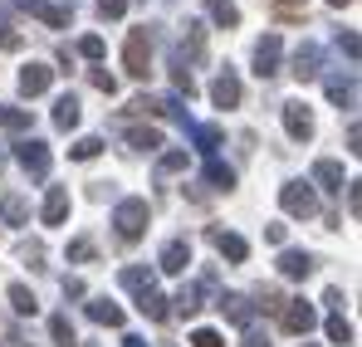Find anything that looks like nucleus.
I'll return each mask as SVG.
<instances>
[{
	"label": "nucleus",
	"instance_id": "nucleus-1",
	"mask_svg": "<svg viewBox=\"0 0 362 347\" xmlns=\"http://www.w3.org/2000/svg\"><path fill=\"white\" fill-rule=\"evenodd\" d=\"M147 220H152V211H147L142 196H122L118 206H113V230H118L122 245L142 240V235H147Z\"/></svg>",
	"mask_w": 362,
	"mask_h": 347
},
{
	"label": "nucleus",
	"instance_id": "nucleus-2",
	"mask_svg": "<svg viewBox=\"0 0 362 347\" xmlns=\"http://www.w3.org/2000/svg\"><path fill=\"white\" fill-rule=\"evenodd\" d=\"M122 69H127L132 78H147V73H152V30H147V25H137V30L127 35V45H122Z\"/></svg>",
	"mask_w": 362,
	"mask_h": 347
},
{
	"label": "nucleus",
	"instance_id": "nucleus-3",
	"mask_svg": "<svg viewBox=\"0 0 362 347\" xmlns=\"http://www.w3.org/2000/svg\"><path fill=\"white\" fill-rule=\"evenodd\" d=\"M206 54V25L201 20H186V35H181V45L172 49V73H191V64Z\"/></svg>",
	"mask_w": 362,
	"mask_h": 347
},
{
	"label": "nucleus",
	"instance_id": "nucleus-4",
	"mask_svg": "<svg viewBox=\"0 0 362 347\" xmlns=\"http://www.w3.org/2000/svg\"><path fill=\"white\" fill-rule=\"evenodd\" d=\"M279 206H284V216H294V220L318 216V196H313L308 181H284V186H279Z\"/></svg>",
	"mask_w": 362,
	"mask_h": 347
},
{
	"label": "nucleus",
	"instance_id": "nucleus-5",
	"mask_svg": "<svg viewBox=\"0 0 362 347\" xmlns=\"http://www.w3.org/2000/svg\"><path fill=\"white\" fill-rule=\"evenodd\" d=\"M15 162L35 176V181H45L54 157H49V142H40V137H20V142H15Z\"/></svg>",
	"mask_w": 362,
	"mask_h": 347
},
{
	"label": "nucleus",
	"instance_id": "nucleus-6",
	"mask_svg": "<svg viewBox=\"0 0 362 347\" xmlns=\"http://www.w3.org/2000/svg\"><path fill=\"white\" fill-rule=\"evenodd\" d=\"M284 333H294V338H308V328L318 323V313H313V303L308 298H284Z\"/></svg>",
	"mask_w": 362,
	"mask_h": 347
},
{
	"label": "nucleus",
	"instance_id": "nucleus-7",
	"mask_svg": "<svg viewBox=\"0 0 362 347\" xmlns=\"http://www.w3.org/2000/svg\"><path fill=\"white\" fill-rule=\"evenodd\" d=\"M279 59H284V40H279V35H264V40L255 45V73H259V78H274V73H279Z\"/></svg>",
	"mask_w": 362,
	"mask_h": 347
},
{
	"label": "nucleus",
	"instance_id": "nucleus-8",
	"mask_svg": "<svg viewBox=\"0 0 362 347\" xmlns=\"http://www.w3.org/2000/svg\"><path fill=\"white\" fill-rule=\"evenodd\" d=\"M279 117H284V132H289L294 142H308V137H313V113H308V103H279Z\"/></svg>",
	"mask_w": 362,
	"mask_h": 347
},
{
	"label": "nucleus",
	"instance_id": "nucleus-9",
	"mask_svg": "<svg viewBox=\"0 0 362 347\" xmlns=\"http://www.w3.org/2000/svg\"><path fill=\"white\" fill-rule=\"evenodd\" d=\"M240 73H235V69H221V73H216V83H211V103H216V108H240Z\"/></svg>",
	"mask_w": 362,
	"mask_h": 347
},
{
	"label": "nucleus",
	"instance_id": "nucleus-10",
	"mask_svg": "<svg viewBox=\"0 0 362 347\" xmlns=\"http://www.w3.org/2000/svg\"><path fill=\"white\" fill-rule=\"evenodd\" d=\"M49 83H54V69H49V64H35V59H30V64L20 69V93H25V98L49 93Z\"/></svg>",
	"mask_w": 362,
	"mask_h": 347
},
{
	"label": "nucleus",
	"instance_id": "nucleus-11",
	"mask_svg": "<svg viewBox=\"0 0 362 347\" xmlns=\"http://www.w3.org/2000/svg\"><path fill=\"white\" fill-rule=\"evenodd\" d=\"M318 73H323V49H318L313 40H303L299 49H294V78L308 83V78H318Z\"/></svg>",
	"mask_w": 362,
	"mask_h": 347
},
{
	"label": "nucleus",
	"instance_id": "nucleus-12",
	"mask_svg": "<svg viewBox=\"0 0 362 347\" xmlns=\"http://www.w3.org/2000/svg\"><path fill=\"white\" fill-rule=\"evenodd\" d=\"M186 264H191V240H167L162 254H157V269L162 274H186Z\"/></svg>",
	"mask_w": 362,
	"mask_h": 347
},
{
	"label": "nucleus",
	"instance_id": "nucleus-13",
	"mask_svg": "<svg viewBox=\"0 0 362 347\" xmlns=\"http://www.w3.org/2000/svg\"><path fill=\"white\" fill-rule=\"evenodd\" d=\"M216 308H221L235 328H255V303H250L245 293H221V298H216Z\"/></svg>",
	"mask_w": 362,
	"mask_h": 347
},
{
	"label": "nucleus",
	"instance_id": "nucleus-14",
	"mask_svg": "<svg viewBox=\"0 0 362 347\" xmlns=\"http://www.w3.org/2000/svg\"><path fill=\"white\" fill-rule=\"evenodd\" d=\"M211 284H216V279H211V274H201L196 284H186V289H181L177 298H172L181 318H196V313H201V298H206V289H211Z\"/></svg>",
	"mask_w": 362,
	"mask_h": 347
},
{
	"label": "nucleus",
	"instance_id": "nucleus-15",
	"mask_svg": "<svg viewBox=\"0 0 362 347\" xmlns=\"http://www.w3.org/2000/svg\"><path fill=\"white\" fill-rule=\"evenodd\" d=\"M313 269H318V259H313L308 249H284V254H279V274H284V279H308Z\"/></svg>",
	"mask_w": 362,
	"mask_h": 347
},
{
	"label": "nucleus",
	"instance_id": "nucleus-16",
	"mask_svg": "<svg viewBox=\"0 0 362 347\" xmlns=\"http://www.w3.org/2000/svg\"><path fill=\"white\" fill-rule=\"evenodd\" d=\"M323 88H328V103H338V108H358V78H353V73H333Z\"/></svg>",
	"mask_w": 362,
	"mask_h": 347
},
{
	"label": "nucleus",
	"instance_id": "nucleus-17",
	"mask_svg": "<svg viewBox=\"0 0 362 347\" xmlns=\"http://www.w3.org/2000/svg\"><path fill=\"white\" fill-rule=\"evenodd\" d=\"M118 284L127 293H137V298H142V293L157 289V274H152V269H142V264H122V269H118Z\"/></svg>",
	"mask_w": 362,
	"mask_h": 347
},
{
	"label": "nucleus",
	"instance_id": "nucleus-18",
	"mask_svg": "<svg viewBox=\"0 0 362 347\" xmlns=\"http://www.w3.org/2000/svg\"><path fill=\"white\" fill-rule=\"evenodd\" d=\"M20 10H30V15L45 20L49 30H69V10H64V5H49V0H20Z\"/></svg>",
	"mask_w": 362,
	"mask_h": 347
},
{
	"label": "nucleus",
	"instance_id": "nucleus-19",
	"mask_svg": "<svg viewBox=\"0 0 362 347\" xmlns=\"http://www.w3.org/2000/svg\"><path fill=\"white\" fill-rule=\"evenodd\" d=\"M64 216H69V186H49L40 220H45V225H64Z\"/></svg>",
	"mask_w": 362,
	"mask_h": 347
},
{
	"label": "nucleus",
	"instance_id": "nucleus-20",
	"mask_svg": "<svg viewBox=\"0 0 362 347\" xmlns=\"http://www.w3.org/2000/svg\"><path fill=\"white\" fill-rule=\"evenodd\" d=\"M308 186H323V191H343V167L333 157H318L313 162V181Z\"/></svg>",
	"mask_w": 362,
	"mask_h": 347
},
{
	"label": "nucleus",
	"instance_id": "nucleus-21",
	"mask_svg": "<svg viewBox=\"0 0 362 347\" xmlns=\"http://www.w3.org/2000/svg\"><path fill=\"white\" fill-rule=\"evenodd\" d=\"M0 220H5V225H30V206H25V196L5 191V196H0Z\"/></svg>",
	"mask_w": 362,
	"mask_h": 347
},
{
	"label": "nucleus",
	"instance_id": "nucleus-22",
	"mask_svg": "<svg viewBox=\"0 0 362 347\" xmlns=\"http://www.w3.org/2000/svg\"><path fill=\"white\" fill-rule=\"evenodd\" d=\"M211 240H216V249L230 259V264H245V254H250V245H245L240 235H230V230H211Z\"/></svg>",
	"mask_w": 362,
	"mask_h": 347
},
{
	"label": "nucleus",
	"instance_id": "nucleus-23",
	"mask_svg": "<svg viewBox=\"0 0 362 347\" xmlns=\"http://www.w3.org/2000/svg\"><path fill=\"white\" fill-rule=\"evenodd\" d=\"M88 318L103 323V328H122V308L108 303V298H88Z\"/></svg>",
	"mask_w": 362,
	"mask_h": 347
},
{
	"label": "nucleus",
	"instance_id": "nucleus-24",
	"mask_svg": "<svg viewBox=\"0 0 362 347\" xmlns=\"http://www.w3.org/2000/svg\"><path fill=\"white\" fill-rule=\"evenodd\" d=\"M0 127H5V132H30V127H35V117H30V108L0 103Z\"/></svg>",
	"mask_w": 362,
	"mask_h": 347
},
{
	"label": "nucleus",
	"instance_id": "nucleus-25",
	"mask_svg": "<svg viewBox=\"0 0 362 347\" xmlns=\"http://www.w3.org/2000/svg\"><path fill=\"white\" fill-rule=\"evenodd\" d=\"M54 127H59V132H74V127H78V98H74V93H64L59 103H54Z\"/></svg>",
	"mask_w": 362,
	"mask_h": 347
},
{
	"label": "nucleus",
	"instance_id": "nucleus-26",
	"mask_svg": "<svg viewBox=\"0 0 362 347\" xmlns=\"http://www.w3.org/2000/svg\"><path fill=\"white\" fill-rule=\"evenodd\" d=\"M206 181H211L216 191H230V186H235V167H226L221 157H206Z\"/></svg>",
	"mask_w": 362,
	"mask_h": 347
},
{
	"label": "nucleus",
	"instance_id": "nucleus-27",
	"mask_svg": "<svg viewBox=\"0 0 362 347\" xmlns=\"http://www.w3.org/2000/svg\"><path fill=\"white\" fill-rule=\"evenodd\" d=\"M127 147L132 152H157L162 147V132L157 127H127Z\"/></svg>",
	"mask_w": 362,
	"mask_h": 347
},
{
	"label": "nucleus",
	"instance_id": "nucleus-28",
	"mask_svg": "<svg viewBox=\"0 0 362 347\" xmlns=\"http://www.w3.org/2000/svg\"><path fill=\"white\" fill-rule=\"evenodd\" d=\"M186 132H191V142H196L206 157H216V147H221V127H196V122H191Z\"/></svg>",
	"mask_w": 362,
	"mask_h": 347
},
{
	"label": "nucleus",
	"instance_id": "nucleus-29",
	"mask_svg": "<svg viewBox=\"0 0 362 347\" xmlns=\"http://www.w3.org/2000/svg\"><path fill=\"white\" fill-rule=\"evenodd\" d=\"M137 308H142V313H147L152 323H167V313H172V308H167V298H162L157 289H152V293H142V298H137Z\"/></svg>",
	"mask_w": 362,
	"mask_h": 347
},
{
	"label": "nucleus",
	"instance_id": "nucleus-30",
	"mask_svg": "<svg viewBox=\"0 0 362 347\" xmlns=\"http://www.w3.org/2000/svg\"><path fill=\"white\" fill-rule=\"evenodd\" d=\"M211 20H216L221 30H235V25H240V10H235L230 0H211Z\"/></svg>",
	"mask_w": 362,
	"mask_h": 347
},
{
	"label": "nucleus",
	"instance_id": "nucleus-31",
	"mask_svg": "<svg viewBox=\"0 0 362 347\" xmlns=\"http://www.w3.org/2000/svg\"><path fill=\"white\" fill-rule=\"evenodd\" d=\"M323 333H328V343H353V323H348V318H343V313H333V318H328V323H323Z\"/></svg>",
	"mask_w": 362,
	"mask_h": 347
},
{
	"label": "nucleus",
	"instance_id": "nucleus-32",
	"mask_svg": "<svg viewBox=\"0 0 362 347\" xmlns=\"http://www.w3.org/2000/svg\"><path fill=\"white\" fill-rule=\"evenodd\" d=\"M10 308L15 313H40V298L25 289V284H10Z\"/></svg>",
	"mask_w": 362,
	"mask_h": 347
},
{
	"label": "nucleus",
	"instance_id": "nucleus-33",
	"mask_svg": "<svg viewBox=\"0 0 362 347\" xmlns=\"http://www.w3.org/2000/svg\"><path fill=\"white\" fill-rule=\"evenodd\" d=\"M98 152H103V137H78V142L69 147V157H74V162H93Z\"/></svg>",
	"mask_w": 362,
	"mask_h": 347
},
{
	"label": "nucleus",
	"instance_id": "nucleus-34",
	"mask_svg": "<svg viewBox=\"0 0 362 347\" xmlns=\"http://www.w3.org/2000/svg\"><path fill=\"white\" fill-rule=\"evenodd\" d=\"M49 333H54V343H59V347H78V338H74V328H69V318H64V313L49 318Z\"/></svg>",
	"mask_w": 362,
	"mask_h": 347
},
{
	"label": "nucleus",
	"instance_id": "nucleus-35",
	"mask_svg": "<svg viewBox=\"0 0 362 347\" xmlns=\"http://www.w3.org/2000/svg\"><path fill=\"white\" fill-rule=\"evenodd\" d=\"M172 172H186V152H162V157H157V176H172Z\"/></svg>",
	"mask_w": 362,
	"mask_h": 347
},
{
	"label": "nucleus",
	"instance_id": "nucleus-36",
	"mask_svg": "<svg viewBox=\"0 0 362 347\" xmlns=\"http://www.w3.org/2000/svg\"><path fill=\"white\" fill-rule=\"evenodd\" d=\"M69 259H74V264H83V259H93V240H88V235H78V240H69Z\"/></svg>",
	"mask_w": 362,
	"mask_h": 347
},
{
	"label": "nucleus",
	"instance_id": "nucleus-37",
	"mask_svg": "<svg viewBox=\"0 0 362 347\" xmlns=\"http://www.w3.org/2000/svg\"><path fill=\"white\" fill-rule=\"evenodd\" d=\"M0 49H20V35H15V25L5 20V5H0Z\"/></svg>",
	"mask_w": 362,
	"mask_h": 347
},
{
	"label": "nucleus",
	"instance_id": "nucleus-38",
	"mask_svg": "<svg viewBox=\"0 0 362 347\" xmlns=\"http://www.w3.org/2000/svg\"><path fill=\"white\" fill-rule=\"evenodd\" d=\"M333 45H338V54H348L353 64H358V35H353V30H338V40H333Z\"/></svg>",
	"mask_w": 362,
	"mask_h": 347
},
{
	"label": "nucleus",
	"instance_id": "nucleus-39",
	"mask_svg": "<svg viewBox=\"0 0 362 347\" xmlns=\"http://www.w3.org/2000/svg\"><path fill=\"white\" fill-rule=\"evenodd\" d=\"M191 343H196V347H226V338H221L216 328H196V333H191Z\"/></svg>",
	"mask_w": 362,
	"mask_h": 347
},
{
	"label": "nucleus",
	"instance_id": "nucleus-40",
	"mask_svg": "<svg viewBox=\"0 0 362 347\" xmlns=\"http://www.w3.org/2000/svg\"><path fill=\"white\" fill-rule=\"evenodd\" d=\"M78 54L83 59H103V40H98V35H83V40H78Z\"/></svg>",
	"mask_w": 362,
	"mask_h": 347
},
{
	"label": "nucleus",
	"instance_id": "nucleus-41",
	"mask_svg": "<svg viewBox=\"0 0 362 347\" xmlns=\"http://www.w3.org/2000/svg\"><path fill=\"white\" fill-rule=\"evenodd\" d=\"M255 308L274 313V308H284V298H279V289H259V303H255Z\"/></svg>",
	"mask_w": 362,
	"mask_h": 347
},
{
	"label": "nucleus",
	"instance_id": "nucleus-42",
	"mask_svg": "<svg viewBox=\"0 0 362 347\" xmlns=\"http://www.w3.org/2000/svg\"><path fill=\"white\" fill-rule=\"evenodd\" d=\"M122 10H127V0H98V15L103 20H118Z\"/></svg>",
	"mask_w": 362,
	"mask_h": 347
},
{
	"label": "nucleus",
	"instance_id": "nucleus-43",
	"mask_svg": "<svg viewBox=\"0 0 362 347\" xmlns=\"http://www.w3.org/2000/svg\"><path fill=\"white\" fill-rule=\"evenodd\" d=\"M93 83H98V88H103V93H108V98H113V93H118V78H113V73H103V69H93Z\"/></svg>",
	"mask_w": 362,
	"mask_h": 347
},
{
	"label": "nucleus",
	"instance_id": "nucleus-44",
	"mask_svg": "<svg viewBox=\"0 0 362 347\" xmlns=\"http://www.w3.org/2000/svg\"><path fill=\"white\" fill-rule=\"evenodd\" d=\"M343 186H348V211L358 216V211H362V191H358L362 181H343Z\"/></svg>",
	"mask_w": 362,
	"mask_h": 347
},
{
	"label": "nucleus",
	"instance_id": "nucleus-45",
	"mask_svg": "<svg viewBox=\"0 0 362 347\" xmlns=\"http://www.w3.org/2000/svg\"><path fill=\"white\" fill-rule=\"evenodd\" d=\"M240 347H269V338H264L259 328H245V343Z\"/></svg>",
	"mask_w": 362,
	"mask_h": 347
},
{
	"label": "nucleus",
	"instance_id": "nucleus-46",
	"mask_svg": "<svg viewBox=\"0 0 362 347\" xmlns=\"http://www.w3.org/2000/svg\"><path fill=\"white\" fill-rule=\"evenodd\" d=\"M284 235H289V225H264V240L269 245H284Z\"/></svg>",
	"mask_w": 362,
	"mask_h": 347
},
{
	"label": "nucleus",
	"instance_id": "nucleus-47",
	"mask_svg": "<svg viewBox=\"0 0 362 347\" xmlns=\"http://www.w3.org/2000/svg\"><path fill=\"white\" fill-rule=\"evenodd\" d=\"M83 293H88V289H83V279H64V298H83Z\"/></svg>",
	"mask_w": 362,
	"mask_h": 347
},
{
	"label": "nucleus",
	"instance_id": "nucleus-48",
	"mask_svg": "<svg viewBox=\"0 0 362 347\" xmlns=\"http://www.w3.org/2000/svg\"><path fill=\"white\" fill-rule=\"evenodd\" d=\"M323 303H328V308L338 313V308H343V289H328V293H323Z\"/></svg>",
	"mask_w": 362,
	"mask_h": 347
},
{
	"label": "nucleus",
	"instance_id": "nucleus-49",
	"mask_svg": "<svg viewBox=\"0 0 362 347\" xmlns=\"http://www.w3.org/2000/svg\"><path fill=\"white\" fill-rule=\"evenodd\" d=\"M122 347H147V343H142L137 333H127V338H122Z\"/></svg>",
	"mask_w": 362,
	"mask_h": 347
},
{
	"label": "nucleus",
	"instance_id": "nucleus-50",
	"mask_svg": "<svg viewBox=\"0 0 362 347\" xmlns=\"http://www.w3.org/2000/svg\"><path fill=\"white\" fill-rule=\"evenodd\" d=\"M328 5H333V10H343V5H353V0H328Z\"/></svg>",
	"mask_w": 362,
	"mask_h": 347
},
{
	"label": "nucleus",
	"instance_id": "nucleus-51",
	"mask_svg": "<svg viewBox=\"0 0 362 347\" xmlns=\"http://www.w3.org/2000/svg\"><path fill=\"white\" fill-rule=\"evenodd\" d=\"M279 5H299V0H279Z\"/></svg>",
	"mask_w": 362,
	"mask_h": 347
},
{
	"label": "nucleus",
	"instance_id": "nucleus-52",
	"mask_svg": "<svg viewBox=\"0 0 362 347\" xmlns=\"http://www.w3.org/2000/svg\"><path fill=\"white\" fill-rule=\"evenodd\" d=\"M303 347H318V343H303Z\"/></svg>",
	"mask_w": 362,
	"mask_h": 347
},
{
	"label": "nucleus",
	"instance_id": "nucleus-53",
	"mask_svg": "<svg viewBox=\"0 0 362 347\" xmlns=\"http://www.w3.org/2000/svg\"><path fill=\"white\" fill-rule=\"evenodd\" d=\"M0 167H5V157H0Z\"/></svg>",
	"mask_w": 362,
	"mask_h": 347
}]
</instances>
